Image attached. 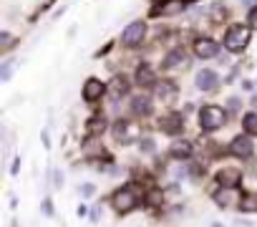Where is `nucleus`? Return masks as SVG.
Listing matches in <instances>:
<instances>
[{
	"label": "nucleus",
	"mask_w": 257,
	"mask_h": 227,
	"mask_svg": "<svg viewBox=\"0 0 257 227\" xmlns=\"http://www.w3.org/2000/svg\"><path fill=\"white\" fill-rule=\"evenodd\" d=\"M252 28L247 26V21H234V23H227L224 33H222V48L224 53H244L252 43Z\"/></svg>",
	"instance_id": "obj_1"
},
{
	"label": "nucleus",
	"mask_w": 257,
	"mask_h": 227,
	"mask_svg": "<svg viewBox=\"0 0 257 227\" xmlns=\"http://www.w3.org/2000/svg\"><path fill=\"white\" fill-rule=\"evenodd\" d=\"M147 41H149V18H134L123 26L116 43L123 51H139L147 46Z\"/></svg>",
	"instance_id": "obj_2"
},
{
	"label": "nucleus",
	"mask_w": 257,
	"mask_h": 227,
	"mask_svg": "<svg viewBox=\"0 0 257 227\" xmlns=\"http://www.w3.org/2000/svg\"><path fill=\"white\" fill-rule=\"evenodd\" d=\"M111 137L121 147L137 144V142H142V122L134 117H118L111 124Z\"/></svg>",
	"instance_id": "obj_3"
},
{
	"label": "nucleus",
	"mask_w": 257,
	"mask_h": 227,
	"mask_svg": "<svg viewBox=\"0 0 257 227\" xmlns=\"http://www.w3.org/2000/svg\"><path fill=\"white\" fill-rule=\"evenodd\" d=\"M227 119H229V111L224 106H219V103H204L197 111V127L202 132H207V134L222 129L227 124Z\"/></svg>",
	"instance_id": "obj_4"
},
{
	"label": "nucleus",
	"mask_w": 257,
	"mask_h": 227,
	"mask_svg": "<svg viewBox=\"0 0 257 227\" xmlns=\"http://www.w3.org/2000/svg\"><path fill=\"white\" fill-rule=\"evenodd\" d=\"M189 51H192V56H194L197 61H212V58L222 56V43H219L217 38L207 36V33H199V36L192 38Z\"/></svg>",
	"instance_id": "obj_5"
},
{
	"label": "nucleus",
	"mask_w": 257,
	"mask_h": 227,
	"mask_svg": "<svg viewBox=\"0 0 257 227\" xmlns=\"http://www.w3.org/2000/svg\"><path fill=\"white\" fill-rule=\"evenodd\" d=\"M189 8V0H154L149 6L147 18L149 21H159V18H177Z\"/></svg>",
	"instance_id": "obj_6"
},
{
	"label": "nucleus",
	"mask_w": 257,
	"mask_h": 227,
	"mask_svg": "<svg viewBox=\"0 0 257 227\" xmlns=\"http://www.w3.org/2000/svg\"><path fill=\"white\" fill-rule=\"evenodd\" d=\"M111 204H113L116 214H128V212L139 209L142 199H139V194L134 192L132 184H126V187H118V189L111 194Z\"/></svg>",
	"instance_id": "obj_7"
},
{
	"label": "nucleus",
	"mask_w": 257,
	"mask_h": 227,
	"mask_svg": "<svg viewBox=\"0 0 257 227\" xmlns=\"http://www.w3.org/2000/svg\"><path fill=\"white\" fill-rule=\"evenodd\" d=\"M134 83L142 88V91H152L154 86H157V81L162 78L159 76V71H157V66L152 63V61H147V58H139V63H137V68H134Z\"/></svg>",
	"instance_id": "obj_8"
},
{
	"label": "nucleus",
	"mask_w": 257,
	"mask_h": 227,
	"mask_svg": "<svg viewBox=\"0 0 257 227\" xmlns=\"http://www.w3.org/2000/svg\"><path fill=\"white\" fill-rule=\"evenodd\" d=\"M189 53H192V51H187V46L174 43L172 48H167V51H164V56H162V61H159V68H162L164 73L177 71V68H184V66H187Z\"/></svg>",
	"instance_id": "obj_9"
},
{
	"label": "nucleus",
	"mask_w": 257,
	"mask_h": 227,
	"mask_svg": "<svg viewBox=\"0 0 257 227\" xmlns=\"http://www.w3.org/2000/svg\"><path fill=\"white\" fill-rule=\"evenodd\" d=\"M106 93H108V81H103V78H98V76H88V78L83 81V86H81V98H83L88 106L103 101Z\"/></svg>",
	"instance_id": "obj_10"
},
{
	"label": "nucleus",
	"mask_w": 257,
	"mask_h": 227,
	"mask_svg": "<svg viewBox=\"0 0 257 227\" xmlns=\"http://www.w3.org/2000/svg\"><path fill=\"white\" fill-rule=\"evenodd\" d=\"M128 111H132V117L139 119V122L149 119L152 113H154V96L147 93V91L132 93V96H128Z\"/></svg>",
	"instance_id": "obj_11"
},
{
	"label": "nucleus",
	"mask_w": 257,
	"mask_h": 227,
	"mask_svg": "<svg viewBox=\"0 0 257 227\" xmlns=\"http://www.w3.org/2000/svg\"><path fill=\"white\" fill-rule=\"evenodd\" d=\"M222 83H224V78L219 76L217 68L202 66V68L194 73V86H197V91H202V93H212V91H217Z\"/></svg>",
	"instance_id": "obj_12"
},
{
	"label": "nucleus",
	"mask_w": 257,
	"mask_h": 227,
	"mask_svg": "<svg viewBox=\"0 0 257 227\" xmlns=\"http://www.w3.org/2000/svg\"><path fill=\"white\" fill-rule=\"evenodd\" d=\"M149 93L154 96V101H162V103L172 106V103L177 101V96H179V83H177L174 78H169V76H162Z\"/></svg>",
	"instance_id": "obj_13"
},
{
	"label": "nucleus",
	"mask_w": 257,
	"mask_h": 227,
	"mask_svg": "<svg viewBox=\"0 0 257 227\" xmlns=\"http://www.w3.org/2000/svg\"><path fill=\"white\" fill-rule=\"evenodd\" d=\"M184 113L182 111H167V113H162V117L157 119V129L162 132V134H167V137H179L182 132H184Z\"/></svg>",
	"instance_id": "obj_14"
},
{
	"label": "nucleus",
	"mask_w": 257,
	"mask_h": 227,
	"mask_svg": "<svg viewBox=\"0 0 257 227\" xmlns=\"http://www.w3.org/2000/svg\"><path fill=\"white\" fill-rule=\"evenodd\" d=\"M227 154L234 157V159H242V162L252 159L254 157V142H252V137L249 134H237L234 139H229Z\"/></svg>",
	"instance_id": "obj_15"
},
{
	"label": "nucleus",
	"mask_w": 257,
	"mask_h": 227,
	"mask_svg": "<svg viewBox=\"0 0 257 227\" xmlns=\"http://www.w3.org/2000/svg\"><path fill=\"white\" fill-rule=\"evenodd\" d=\"M132 86H137V83H134V76L116 73V76L108 81V96H111L113 101H121V98H126V96H132Z\"/></svg>",
	"instance_id": "obj_16"
},
{
	"label": "nucleus",
	"mask_w": 257,
	"mask_h": 227,
	"mask_svg": "<svg viewBox=\"0 0 257 227\" xmlns=\"http://www.w3.org/2000/svg\"><path fill=\"white\" fill-rule=\"evenodd\" d=\"M242 179H244V174H242L239 167H222V169H217V174H214L217 187H239Z\"/></svg>",
	"instance_id": "obj_17"
},
{
	"label": "nucleus",
	"mask_w": 257,
	"mask_h": 227,
	"mask_svg": "<svg viewBox=\"0 0 257 227\" xmlns=\"http://www.w3.org/2000/svg\"><path fill=\"white\" fill-rule=\"evenodd\" d=\"M242 194H239V187H219L214 194H212V202L219 207V209H227L232 204H239Z\"/></svg>",
	"instance_id": "obj_18"
},
{
	"label": "nucleus",
	"mask_w": 257,
	"mask_h": 227,
	"mask_svg": "<svg viewBox=\"0 0 257 227\" xmlns=\"http://www.w3.org/2000/svg\"><path fill=\"white\" fill-rule=\"evenodd\" d=\"M194 157V144L189 139H177L169 147V159L172 162H189Z\"/></svg>",
	"instance_id": "obj_19"
},
{
	"label": "nucleus",
	"mask_w": 257,
	"mask_h": 227,
	"mask_svg": "<svg viewBox=\"0 0 257 227\" xmlns=\"http://www.w3.org/2000/svg\"><path fill=\"white\" fill-rule=\"evenodd\" d=\"M106 129H108V124H106V117H103V113H93V117L86 122V134H88V139L101 137Z\"/></svg>",
	"instance_id": "obj_20"
},
{
	"label": "nucleus",
	"mask_w": 257,
	"mask_h": 227,
	"mask_svg": "<svg viewBox=\"0 0 257 227\" xmlns=\"http://www.w3.org/2000/svg\"><path fill=\"white\" fill-rule=\"evenodd\" d=\"M242 129H244V134L257 137V108L242 113Z\"/></svg>",
	"instance_id": "obj_21"
},
{
	"label": "nucleus",
	"mask_w": 257,
	"mask_h": 227,
	"mask_svg": "<svg viewBox=\"0 0 257 227\" xmlns=\"http://www.w3.org/2000/svg\"><path fill=\"white\" fill-rule=\"evenodd\" d=\"M239 212H257V192H242L239 199Z\"/></svg>",
	"instance_id": "obj_22"
},
{
	"label": "nucleus",
	"mask_w": 257,
	"mask_h": 227,
	"mask_svg": "<svg viewBox=\"0 0 257 227\" xmlns=\"http://www.w3.org/2000/svg\"><path fill=\"white\" fill-rule=\"evenodd\" d=\"M18 41H21V38H16L11 31H3V33H0V53L8 56V53H11V48H13Z\"/></svg>",
	"instance_id": "obj_23"
},
{
	"label": "nucleus",
	"mask_w": 257,
	"mask_h": 227,
	"mask_svg": "<svg viewBox=\"0 0 257 227\" xmlns=\"http://www.w3.org/2000/svg\"><path fill=\"white\" fill-rule=\"evenodd\" d=\"M144 202H147V204H152V207L164 204V192H162V187H152V189L144 194Z\"/></svg>",
	"instance_id": "obj_24"
},
{
	"label": "nucleus",
	"mask_w": 257,
	"mask_h": 227,
	"mask_svg": "<svg viewBox=\"0 0 257 227\" xmlns=\"http://www.w3.org/2000/svg\"><path fill=\"white\" fill-rule=\"evenodd\" d=\"M139 152H142V154H157V142H154L152 137H142Z\"/></svg>",
	"instance_id": "obj_25"
},
{
	"label": "nucleus",
	"mask_w": 257,
	"mask_h": 227,
	"mask_svg": "<svg viewBox=\"0 0 257 227\" xmlns=\"http://www.w3.org/2000/svg\"><path fill=\"white\" fill-rule=\"evenodd\" d=\"M11 76H13V61L11 58H6L3 61V66H0V81H11Z\"/></svg>",
	"instance_id": "obj_26"
},
{
	"label": "nucleus",
	"mask_w": 257,
	"mask_h": 227,
	"mask_svg": "<svg viewBox=\"0 0 257 227\" xmlns=\"http://www.w3.org/2000/svg\"><path fill=\"white\" fill-rule=\"evenodd\" d=\"M244 21H247V26H249L252 31H257V3H254L252 8H247V16H244Z\"/></svg>",
	"instance_id": "obj_27"
},
{
	"label": "nucleus",
	"mask_w": 257,
	"mask_h": 227,
	"mask_svg": "<svg viewBox=\"0 0 257 227\" xmlns=\"http://www.w3.org/2000/svg\"><path fill=\"white\" fill-rule=\"evenodd\" d=\"M239 101H242L239 96H229V98H227V103H224V108L229 111V117H232V113H237V111H239V106H242Z\"/></svg>",
	"instance_id": "obj_28"
},
{
	"label": "nucleus",
	"mask_w": 257,
	"mask_h": 227,
	"mask_svg": "<svg viewBox=\"0 0 257 227\" xmlns=\"http://www.w3.org/2000/svg\"><path fill=\"white\" fill-rule=\"evenodd\" d=\"M41 209H43V214H46V217H51V214H53V202L46 197V199H43V204H41Z\"/></svg>",
	"instance_id": "obj_29"
},
{
	"label": "nucleus",
	"mask_w": 257,
	"mask_h": 227,
	"mask_svg": "<svg viewBox=\"0 0 257 227\" xmlns=\"http://www.w3.org/2000/svg\"><path fill=\"white\" fill-rule=\"evenodd\" d=\"M78 192H81L83 197H91V194L96 192V187H93V184H81V187H78Z\"/></svg>",
	"instance_id": "obj_30"
},
{
	"label": "nucleus",
	"mask_w": 257,
	"mask_h": 227,
	"mask_svg": "<svg viewBox=\"0 0 257 227\" xmlns=\"http://www.w3.org/2000/svg\"><path fill=\"white\" fill-rule=\"evenodd\" d=\"M254 86L257 83H252L249 78H242V91H254Z\"/></svg>",
	"instance_id": "obj_31"
},
{
	"label": "nucleus",
	"mask_w": 257,
	"mask_h": 227,
	"mask_svg": "<svg viewBox=\"0 0 257 227\" xmlns=\"http://www.w3.org/2000/svg\"><path fill=\"white\" fill-rule=\"evenodd\" d=\"M53 184H56V187H63V172L56 169V182H53Z\"/></svg>",
	"instance_id": "obj_32"
},
{
	"label": "nucleus",
	"mask_w": 257,
	"mask_h": 227,
	"mask_svg": "<svg viewBox=\"0 0 257 227\" xmlns=\"http://www.w3.org/2000/svg\"><path fill=\"white\" fill-rule=\"evenodd\" d=\"M41 137H43V147H46V149H51V139H48V132H43Z\"/></svg>",
	"instance_id": "obj_33"
},
{
	"label": "nucleus",
	"mask_w": 257,
	"mask_h": 227,
	"mask_svg": "<svg viewBox=\"0 0 257 227\" xmlns=\"http://www.w3.org/2000/svg\"><path fill=\"white\" fill-rule=\"evenodd\" d=\"M76 214H78V217H86V204H81V207L76 209Z\"/></svg>",
	"instance_id": "obj_34"
},
{
	"label": "nucleus",
	"mask_w": 257,
	"mask_h": 227,
	"mask_svg": "<svg viewBox=\"0 0 257 227\" xmlns=\"http://www.w3.org/2000/svg\"><path fill=\"white\" fill-rule=\"evenodd\" d=\"M249 103H252V106L257 108V93H252V98H249Z\"/></svg>",
	"instance_id": "obj_35"
},
{
	"label": "nucleus",
	"mask_w": 257,
	"mask_h": 227,
	"mask_svg": "<svg viewBox=\"0 0 257 227\" xmlns=\"http://www.w3.org/2000/svg\"><path fill=\"white\" fill-rule=\"evenodd\" d=\"M197 3H202V0H189V6H197Z\"/></svg>",
	"instance_id": "obj_36"
},
{
	"label": "nucleus",
	"mask_w": 257,
	"mask_h": 227,
	"mask_svg": "<svg viewBox=\"0 0 257 227\" xmlns=\"http://www.w3.org/2000/svg\"><path fill=\"white\" fill-rule=\"evenodd\" d=\"M56 3V0H46V6H53Z\"/></svg>",
	"instance_id": "obj_37"
},
{
	"label": "nucleus",
	"mask_w": 257,
	"mask_h": 227,
	"mask_svg": "<svg viewBox=\"0 0 257 227\" xmlns=\"http://www.w3.org/2000/svg\"><path fill=\"white\" fill-rule=\"evenodd\" d=\"M254 83H257V78H254Z\"/></svg>",
	"instance_id": "obj_38"
}]
</instances>
